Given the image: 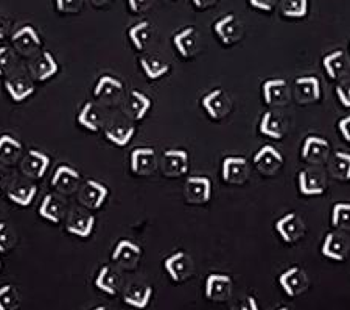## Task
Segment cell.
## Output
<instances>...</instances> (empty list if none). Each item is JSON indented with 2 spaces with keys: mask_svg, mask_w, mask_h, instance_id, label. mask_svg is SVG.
Masks as SVG:
<instances>
[{
  "mask_svg": "<svg viewBox=\"0 0 350 310\" xmlns=\"http://www.w3.org/2000/svg\"><path fill=\"white\" fill-rule=\"evenodd\" d=\"M128 36L131 39L133 46L135 49L144 50L146 47V44L151 41V36H153V27H151L150 22L142 21L129 28Z\"/></svg>",
  "mask_w": 350,
  "mask_h": 310,
  "instance_id": "29",
  "label": "cell"
},
{
  "mask_svg": "<svg viewBox=\"0 0 350 310\" xmlns=\"http://www.w3.org/2000/svg\"><path fill=\"white\" fill-rule=\"evenodd\" d=\"M157 167L154 148H135L131 153V168L135 175H150Z\"/></svg>",
  "mask_w": 350,
  "mask_h": 310,
  "instance_id": "15",
  "label": "cell"
},
{
  "mask_svg": "<svg viewBox=\"0 0 350 310\" xmlns=\"http://www.w3.org/2000/svg\"><path fill=\"white\" fill-rule=\"evenodd\" d=\"M275 2H278V0H250V5L252 8L269 13V11L274 10Z\"/></svg>",
  "mask_w": 350,
  "mask_h": 310,
  "instance_id": "46",
  "label": "cell"
},
{
  "mask_svg": "<svg viewBox=\"0 0 350 310\" xmlns=\"http://www.w3.org/2000/svg\"><path fill=\"white\" fill-rule=\"evenodd\" d=\"M11 63V53L8 47H0V75H3Z\"/></svg>",
  "mask_w": 350,
  "mask_h": 310,
  "instance_id": "48",
  "label": "cell"
},
{
  "mask_svg": "<svg viewBox=\"0 0 350 310\" xmlns=\"http://www.w3.org/2000/svg\"><path fill=\"white\" fill-rule=\"evenodd\" d=\"M11 39H13V42L22 52H30L31 49L41 46V38H39L38 31L31 25L22 27L19 31L14 33Z\"/></svg>",
  "mask_w": 350,
  "mask_h": 310,
  "instance_id": "27",
  "label": "cell"
},
{
  "mask_svg": "<svg viewBox=\"0 0 350 310\" xmlns=\"http://www.w3.org/2000/svg\"><path fill=\"white\" fill-rule=\"evenodd\" d=\"M263 99L267 105H285L290 99L285 80H268L263 83Z\"/></svg>",
  "mask_w": 350,
  "mask_h": 310,
  "instance_id": "18",
  "label": "cell"
},
{
  "mask_svg": "<svg viewBox=\"0 0 350 310\" xmlns=\"http://www.w3.org/2000/svg\"><path fill=\"white\" fill-rule=\"evenodd\" d=\"M338 127H340V131L342 134V138L350 142V116L344 117V119L338 123Z\"/></svg>",
  "mask_w": 350,
  "mask_h": 310,
  "instance_id": "50",
  "label": "cell"
},
{
  "mask_svg": "<svg viewBox=\"0 0 350 310\" xmlns=\"http://www.w3.org/2000/svg\"><path fill=\"white\" fill-rule=\"evenodd\" d=\"M5 88H7L10 97L14 101H24L25 99L30 97L33 92H35V86H33V83L28 81L24 77L11 78V80L5 83Z\"/></svg>",
  "mask_w": 350,
  "mask_h": 310,
  "instance_id": "28",
  "label": "cell"
},
{
  "mask_svg": "<svg viewBox=\"0 0 350 310\" xmlns=\"http://www.w3.org/2000/svg\"><path fill=\"white\" fill-rule=\"evenodd\" d=\"M151 108V100L142 92L133 91L129 95V112L135 120H142Z\"/></svg>",
  "mask_w": 350,
  "mask_h": 310,
  "instance_id": "34",
  "label": "cell"
},
{
  "mask_svg": "<svg viewBox=\"0 0 350 310\" xmlns=\"http://www.w3.org/2000/svg\"><path fill=\"white\" fill-rule=\"evenodd\" d=\"M332 224L338 229L350 231V203H336L333 206Z\"/></svg>",
  "mask_w": 350,
  "mask_h": 310,
  "instance_id": "39",
  "label": "cell"
},
{
  "mask_svg": "<svg viewBox=\"0 0 350 310\" xmlns=\"http://www.w3.org/2000/svg\"><path fill=\"white\" fill-rule=\"evenodd\" d=\"M39 214H41L45 220H49V222L59 223L64 214L63 205H61V201L56 198L55 195H47L41 203Z\"/></svg>",
  "mask_w": 350,
  "mask_h": 310,
  "instance_id": "32",
  "label": "cell"
},
{
  "mask_svg": "<svg viewBox=\"0 0 350 310\" xmlns=\"http://www.w3.org/2000/svg\"><path fill=\"white\" fill-rule=\"evenodd\" d=\"M134 136L133 125H114L106 129V138L117 146H126Z\"/></svg>",
  "mask_w": 350,
  "mask_h": 310,
  "instance_id": "35",
  "label": "cell"
},
{
  "mask_svg": "<svg viewBox=\"0 0 350 310\" xmlns=\"http://www.w3.org/2000/svg\"><path fill=\"white\" fill-rule=\"evenodd\" d=\"M330 145L325 139L318 136H308L302 146V157L312 164H319L329 156Z\"/></svg>",
  "mask_w": 350,
  "mask_h": 310,
  "instance_id": "14",
  "label": "cell"
},
{
  "mask_svg": "<svg viewBox=\"0 0 350 310\" xmlns=\"http://www.w3.org/2000/svg\"><path fill=\"white\" fill-rule=\"evenodd\" d=\"M325 189V179L316 172L302 170L299 173V190L304 195H321Z\"/></svg>",
  "mask_w": 350,
  "mask_h": 310,
  "instance_id": "24",
  "label": "cell"
},
{
  "mask_svg": "<svg viewBox=\"0 0 350 310\" xmlns=\"http://www.w3.org/2000/svg\"><path fill=\"white\" fill-rule=\"evenodd\" d=\"M94 310H109L108 307H105V306H100V307H97V309H94Z\"/></svg>",
  "mask_w": 350,
  "mask_h": 310,
  "instance_id": "55",
  "label": "cell"
},
{
  "mask_svg": "<svg viewBox=\"0 0 350 310\" xmlns=\"http://www.w3.org/2000/svg\"><path fill=\"white\" fill-rule=\"evenodd\" d=\"M80 181V173L69 166H59L53 175L52 185L63 194H72Z\"/></svg>",
  "mask_w": 350,
  "mask_h": 310,
  "instance_id": "16",
  "label": "cell"
},
{
  "mask_svg": "<svg viewBox=\"0 0 350 310\" xmlns=\"http://www.w3.org/2000/svg\"><path fill=\"white\" fill-rule=\"evenodd\" d=\"M282 14L290 19H302L308 14V0H286Z\"/></svg>",
  "mask_w": 350,
  "mask_h": 310,
  "instance_id": "42",
  "label": "cell"
},
{
  "mask_svg": "<svg viewBox=\"0 0 350 310\" xmlns=\"http://www.w3.org/2000/svg\"><path fill=\"white\" fill-rule=\"evenodd\" d=\"M332 173L333 177L341 179V181H349L350 179V155L344 151H336L335 157L332 161Z\"/></svg>",
  "mask_w": 350,
  "mask_h": 310,
  "instance_id": "37",
  "label": "cell"
},
{
  "mask_svg": "<svg viewBox=\"0 0 350 310\" xmlns=\"http://www.w3.org/2000/svg\"><path fill=\"white\" fill-rule=\"evenodd\" d=\"M201 38L198 35L195 27H187L173 36V44L178 52L184 58H191L200 50Z\"/></svg>",
  "mask_w": 350,
  "mask_h": 310,
  "instance_id": "10",
  "label": "cell"
},
{
  "mask_svg": "<svg viewBox=\"0 0 350 310\" xmlns=\"http://www.w3.org/2000/svg\"><path fill=\"white\" fill-rule=\"evenodd\" d=\"M14 245V235L8 229V224L0 222V253H7Z\"/></svg>",
  "mask_w": 350,
  "mask_h": 310,
  "instance_id": "43",
  "label": "cell"
},
{
  "mask_svg": "<svg viewBox=\"0 0 350 310\" xmlns=\"http://www.w3.org/2000/svg\"><path fill=\"white\" fill-rule=\"evenodd\" d=\"M296 97L301 103H312L321 97L319 80L316 77H301L296 80Z\"/></svg>",
  "mask_w": 350,
  "mask_h": 310,
  "instance_id": "19",
  "label": "cell"
},
{
  "mask_svg": "<svg viewBox=\"0 0 350 310\" xmlns=\"http://www.w3.org/2000/svg\"><path fill=\"white\" fill-rule=\"evenodd\" d=\"M140 66H142L145 75L148 77L150 80H157V78L165 75V73L170 70V66H168L165 61L157 58L156 55L140 58Z\"/></svg>",
  "mask_w": 350,
  "mask_h": 310,
  "instance_id": "31",
  "label": "cell"
},
{
  "mask_svg": "<svg viewBox=\"0 0 350 310\" xmlns=\"http://www.w3.org/2000/svg\"><path fill=\"white\" fill-rule=\"evenodd\" d=\"M275 229H278L282 240L286 242V244H295L306 233V224H304L299 214L290 212L275 223Z\"/></svg>",
  "mask_w": 350,
  "mask_h": 310,
  "instance_id": "3",
  "label": "cell"
},
{
  "mask_svg": "<svg viewBox=\"0 0 350 310\" xmlns=\"http://www.w3.org/2000/svg\"><path fill=\"white\" fill-rule=\"evenodd\" d=\"M323 64L332 80H340L350 67V63L346 53H344V50H336V52H332L324 56Z\"/></svg>",
  "mask_w": 350,
  "mask_h": 310,
  "instance_id": "20",
  "label": "cell"
},
{
  "mask_svg": "<svg viewBox=\"0 0 350 310\" xmlns=\"http://www.w3.org/2000/svg\"><path fill=\"white\" fill-rule=\"evenodd\" d=\"M336 95L342 106L350 108V83H341L336 86Z\"/></svg>",
  "mask_w": 350,
  "mask_h": 310,
  "instance_id": "45",
  "label": "cell"
},
{
  "mask_svg": "<svg viewBox=\"0 0 350 310\" xmlns=\"http://www.w3.org/2000/svg\"><path fill=\"white\" fill-rule=\"evenodd\" d=\"M0 268H2V262H0Z\"/></svg>",
  "mask_w": 350,
  "mask_h": 310,
  "instance_id": "57",
  "label": "cell"
},
{
  "mask_svg": "<svg viewBox=\"0 0 350 310\" xmlns=\"http://www.w3.org/2000/svg\"><path fill=\"white\" fill-rule=\"evenodd\" d=\"M21 298L14 285L0 287V310H18Z\"/></svg>",
  "mask_w": 350,
  "mask_h": 310,
  "instance_id": "41",
  "label": "cell"
},
{
  "mask_svg": "<svg viewBox=\"0 0 350 310\" xmlns=\"http://www.w3.org/2000/svg\"><path fill=\"white\" fill-rule=\"evenodd\" d=\"M279 283L288 296H297L306 292L308 285V279H307L306 272H304L302 268L291 267L290 270H286L285 273L280 274Z\"/></svg>",
  "mask_w": 350,
  "mask_h": 310,
  "instance_id": "7",
  "label": "cell"
},
{
  "mask_svg": "<svg viewBox=\"0 0 350 310\" xmlns=\"http://www.w3.org/2000/svg\"><path fill=\"white\" fill-rule=\"evenodd\" d=\"M21 150L22 145L18 139L8 136V134H3V136L0 138V157H2L3 161L16 159V156H19Z\"/></svg>",
  "mask_w": 350,
  "mask_h": 310,
  "instance_id": "40",
  "label": "cell"
},
{
  "mask_svg": "<svg viewBox=\"0 0 350 310\" xmlns=\"http://www.w3.org/2000/svg\"><path fill=\"white\" fill-rule=\"evenodd\" d=\"M185 198L195 205H202L211 200L212 183L206 177H190L184 188Z\"/></svg>",
  "mask_w": 350,
  "mask_h": 310,
  "instance_id": "6",
  "label": "cell"
},
{
  "mask_svg": "<svg viewBox=\"0 0 350 310\" xmlns=\"http://www.w3.org/2000/svg\"><path fill=\"white\" fill-rule=\"evenodd\" d=\"M202 106L212 120H221L229 114L230 108H232V101L223 89H213L202 99Z\"/></svg>",
  "mask_w": 350,
  "mask_h": 310,
  "instance_id": "2",
  "label": "cell"
},
{
  "mask_svg": "<svg viewBox=\"0 0 350 310\" xmlns=\"http://www.w3.org/2000/svg\"><path fill=\"white\" fill-rule=\"evenodd\" d=\"M95 224V218L90 214H84L81 211H77L72 214V217L67 223V231L70 234H75L78 237H89L92 234Z\"/></svg>",
  "mask_w": 350,
  "mask_h": 310,
  "instance_id": "22",
  "label": "cell"
},
{
  "mask_svg": "<svg viewBox=\"0 0 350 310\" xmlns=\"http://www.w3.org/2000/svg\"><path fill=\"white\" fill-rule=\"evenodd\" d=\"M2 183H3V175L0 172V189H2Z\"/></svg>",
  "mask_w": 350,
  "mask_h": 310,
  "instance_id": "54",
  "label": "cell"
},
{
  "mask_svg": "<svg viewBox=\"0 0 350 310\" xmlns=\"http://www.w3.org/2000/svg\"><path fill=\"white\" fill-rule=\"evenodd\" d=\"M120 284L122 278L117 270L108 267V265L101 267L97 276V281H95V287H97V289L103 290L105 293H108V295H117L118 289H120Z\"/></svg>",
  "mask_w": 350,
  "mask_h": 310,
  "instance_id": "25",
  "label": "cell"
},
{
  "mask_svg": "<svg viewBox=\"0 0 350 310\" xmlns=\"http://www.w3.org/2000/svg\"><path fill=\"white\" fill-rule=\"evenodd\" d=\"M50 166V157L44 155L42 151L38 150H30L28 151V156L25 161L22 162V170L27 173L28 177L33 178H42L47 168Z\"/></svg>",
  "mask_w": 350,
  "mask_h": 310,
  "instance_id": "17",
  "label": "cell"
},
{
  "mask_svg": "<svg viewBox=\"0 0 350 310\" xmlns=\"http://www.w3.org/2000/svg\"><path fill=\"white\" fill-rule=\"evenodd\" d=\"M165 270L174 283H183L193 273V262L184 251H178L165 261Z\"/></svg>",
  "mask_w": 350,
  "mask_h": 310,
  "instance_id": "4",
  "label": "cell"
},
{
  "mask_svg": "<svg viewBox=\"0 0 350 310\" xmlns=\"http://www.w3.org/2000/svg\"><path fill=\"white\" fill-rule=\"evenodd\" d=\"M128 5L133 13H144L151 7V0H128Z\"/></svg>",
  "mask_w": 350,
  "mask_h": 310,
  "instance_id": "47",
  "label": "cell"
},
{
  "mask_svg": "<svg viewBox=\"0 0 350 310\" xmlns=\"http://www.w3.org/2000/svg\"><path fill=\"white\" fill-rule=\"evenodd\" d=\"M250 177L247 161L241 156H228L223 161V179L229 184H243Z\"/></svg>",
  "mask_w": 350,
  "mask_h": 310,
  "instance_id": "5",
  "label": "cell"
},
{
  "mask_svg": "<svg viewBox=\"0 0 350 310\" xmlns=\"http://www.w3.org/2000/svg\"><path fill=\"white\" fill-rule=\"evenodd\" d=\"M234 310H258V306H257L256 298H252V296H246L245 300L239 302V306H237Z\"/></svg>",
  "mask_w": 350,
  "mask_h": 310,
  "instance_id": "49",
  "label": "cell"
},
{
  "mask_svg": "<svg viewBox=\"0 0 350 310\" xmlns=\"http://www.w3.org/2000/svg\"><path fill=\"white\" fill-rule=\"evenodd\" d=\"M83 0H56V8L61 13H77L80 11Z\"/></svg>",
  "mask_w": 350,
  "mask_h": 310,
  "instance_id": "44",
  "label": "cell"
},
{
  "mask_svg": "<svg viewBox=\"0 0 350 310\" xmlns=\"http://www.w3.org/2000/svg\"><path fill=\"white\" fill-rule=\"evenodd\" d=\"M279 310H290V309H286V307H282V309H279Z\"/></svg>",
  "mask_w": 350,
  "mask_h": 310,
  "instance_id": "56",
  "label": "cell"
},
{
  "mask_svg": "<svg viewBox=\"0 0 350 310\" xmlns=\"http://www.w3.org/2000/svg\"><path fill=\"white\" fill-rule=\"evenodd\" d=\"M109 2H111V0H92V3L97 5V7H101V5H106Z\"/></svg>",
  "mask_w": 350,
  "mask_h": 310,
  "instance_id": "53",
  "label": "cell"
},
{
  "mask_svg": "<svg viewBox=\"0 0 350 310\" xmlns=\"http://www.w3.org/2000/svg\"><path fill=\"white\" fill-rule=\"evenodd\" d=\"M232 292V279L226 274H211L206 283V296L212 301H224Z\"/></svg>",
  "mask_w": 350,
  "mask_h": 310,
  "instance_id": "12",
  "label": "cell"
},
{
  "mask_svg": "<svg viewBox=\"0 0 350 310\" xmlns=\"http://www.w3.org/2000/svg\"><path fill=\"white\" fill-rule=\"evenodd\" d=\"M282 164H284V157H282L280 151L271 145H265L254 156V166L265 175L275 173L282 167Z\"/></svg>",
  "mask_w": 350,
  "mask_h": 310,
  "instance_id": "8",
  "label": "cell"
},
{
  "mask_svg": "<svg viewBox=\"0 0 350 310\" xmlns=\"http://www.w3.org/2000/svg\"><path fill=\"white\" fill-rule=\"evenodd\" d=\"M78 122H80V125L84 127L89 131L92 133H97L100 127H101V116L98 114V111L95 109L94 103H86L83 106V109L80 112V116H78Z\"/></svg>",
  "mask_w": 350,
  "mask_h": 310,
  "instance_id": "33",
  "label": "cell"
},
{
  "mask_svg": "<svg viewBox=\"0 0 350 310\" xmlns=\"http://www.w3.org/2000/svg\"><path fill=\"white\" fill-rule=\"evenodd\" d=\"M260 133L273 139H282L285 136V122L279 112H265L260 122Z\"/></svg>",
  "mask_w": 350,
  "mask_h": 310,
  "instance_id": "23",
  "label": "cell"
},
{
  "mask_svg": "<svg viewBox=\"0 0 350 310\" xmlns=\"http://www.w3.org/2000/svg\"><path fill=\"white\" fill-rule=\"evenodd\" d=\"M36 192V185H18V188L10 190L8 198L19 206H30L31 201L35 200Z\"/></svg>",
  "mask_w": 350,
  "mask_h": 310,
  "instance_id": "38",
  "label": "cell"
},
{
  "mask_svg": "<svg viewBox=\"0 0 350 310\" xmlns=\"http://www.w3.org/2000/svg\"><path fill=\"white\" fill-rule=\"evenodd\" d=\"M106 196H108V188L101 183L90 179V181H88L86 188L83 189L81 200L90 209H98V207L103 206Z\"/></svg>",
  "mask_w": 350,
  "mask_h": 310,
  "instance_id": "21",
  "label": "cell"
},
{
  "mask_svg": "<svg viewBox=\"0 0 350 310\" xmlns=\"http://www.w3.org/2000/svg\"><path fill=\"white\" fill-rule=\"evenodd\" d=\"M122 91H123V84L118 81L117 78L105 75L100 78L97 86H95L94 95L98 99L100 97H112V95H116Z\"/></svg>",
  "mask_w": 350,
  "mask_h": 310,
  "instance_id": "36",
  "label": "cell"
},
{
  "mask_svg": "<svg viewBox=\"0 0 350 310\" xmlns=\"http://www.w3.org/2000/svg\"><path fill=\"white\" fill-rule=\"evenodd\" d=\"M140 255H142V250L139 245L133 244L131 240H120L112 253V261L122 267L133 270L139 263Z\"/></svg>",
  "mask_w": 350,
  "mask_h": 310,
  "instance_id": "11",
  "label": "cell"
},
{
  "mask_svg": "<svg viewBox=\"0 0 350 310\" xmlns=\"http://www.w3.org/2000/svg\"><path fill=\"white\" fill-rule=\"evenodd\" d=\"M162 170L168 177H180L189 170V155L184 150H167L162 156Z\"/></svg>",
  "mask_w": 350,
  "mask_h": 310,
  "instance_id": "9",
  "label": "cell"
},
{
  "mask_svg": "<svg viewBox=\"0 0 350 310\" xmlns=\"http://www.w3.org/2000/svg\"><path fill=\"white\" fill-rule=\"evenodd\" d=\"M33 72L39 81H45L52 78L56 72H58V63H56L53 55L50 52H44L41 55L35 66H33Z\"/></svg>",
  "mask_w": 350,
  "mask_h": 310,
  "instance_id": "30",
  "label": "cell"
},
{
  "mask_svg": "<svg viewBox=\"0 0 350 310\" xmlns=\"http://www.w3.org/2000/svg\"><path fill=\"white\" fill-rule=\"evenodd\" d=\"M5 33H7V21L0 16V39L5 38Z\"/></svg>",
  "mask_w": 350,
  "mask_h": 310,
  "instance_id": "52",
  "label": "cell"
},
{
  "mask_svg": "<svg viewBox=\"0 0 350 310\" xmlns=\"http://www.w3.org/2000/svg\"><path fill=\"white\" fill-rule=\"evenodd\" d=\"M349 250H350L349 240L344 237L342 234H340V233L327 234L324 245H323V255L325 257L332 259V261L342 262V261H346Z\"/></svg>",
  "mask_w": 350,
  "mask_h": 310,
  "instance_id": "13",
  "label": "cell"
},
{
  "mask_svg": "<svg viewBox=\"0 0 350 310\" xmlns=\"http://www.w3.org/2000/svg\"><path fill=\"white\" fill-rule=\"evenodd\" d=\"M151 296H153V289H151V287L142 284H133L126 289L123 300H125V302L129 304V306H133L135 309H145L148 306Z\"/></svg>",
  "mask_w": 350,
  "mask_h": 310,
  "instance_id": "26",
  "label": "cell"
},
{
  "mask_svg": "<svg viewBox=\"0 0 350 310\" xmlns=\"http://www.w3.org/2000/svg\"><path fill=\"white\" fill-rule=\"evenodd\" d=\"M198 10H207L217 3V0H191Z\"/></svg>",
  "mask_w": 350,
  "mask_h": 310,
  "instance_id": "51",
  "label": "cell"
},
{
  "mask_svg": "<svg viewBox=\"0 0 350 310\" xmlns=\"http://www.w3.org/2000/svg\"><path fill=\"white\" fill-rule=\"evenodd\" d=\"M213 30H215L217 36L219 38V41L223 42V46L229 47L240 41V39L243 38V31H245V28H243L241 21L237 18L235 14L229 13L215 22Z\"/></svg>",
  "mask_w": 350,
  "mask_h": 310,
  "instance_id": "1",
  "label": "cell"
}]
</instances>
